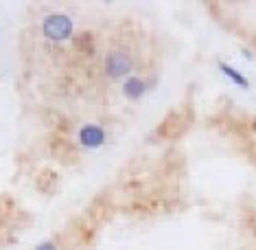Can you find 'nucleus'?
<instances>
[{"mask_svg": "<svg viewBox=\"0 0 256 250\" xmlns=\"http://www.w3.org/2000/svg\"><path fill=\"white\" fill-rule=\"evenodd\" d=\"M101 71L108 79L112 81H123L130 75L136 73V57H134L132 49L127 46H112V49L106 51L101 62Z\"/></svg>", "mask_w": 256, "mask_h": 250, "instance_id": "obj_1", "label": "nucleus"}, {"mask_svg": "<svg viewBox=\"0 0 256 250\" xmlns=\"http://www.w3.org/2000/svg\"><path fill=\"white\" fill-rule=\"evenodd\" d=\"M42 36L48 40V42H55V44L70 42V40L74 38V20H72V16L62 14V11H55V14L44 16Z\"/></svg>", "mask_w": 256, "mask_h": 250, "instance_id": "obj_2", "label": "nucleus"}, {"mask_svg": "<svg viewBox=\"0 0 256 250\" xmlns=\"http://www.w3.org/2000/svg\"><path fill=\"white\" fill-rule=\"evenodd\" d=\"M108 141H110V134L101 123H84L77 130V145L81 149L94 152V149L106 147Z\"/></svg>", "mask_w": 256, "mask_h": 250, "instance_id": "obj_3", "label": "nucleus"}, {"mask_svg": "<svg viewBox=\"0 0 256 250\" xmlns=\"http://www.w3.org/2000/svg\"><path fill=\"white\" fill-rule=\"evenodd\" d=\"M151 90H154V81L142 77V75H138V73H134L127 79L120 81V95H123L127 101H132V103L142 101Z\"/></svg>", "mask_w": 256, "mask_h": 250, "instance_id": "obj_4", "label": "nucleus"}, {"mask_svg": "<svg viewBox=\"0 0 256 250\" xmlns=\"http://www.w3.org/2000/svg\"><path fill=\"white\" fill-rule=\"evenodd\" d=\"M217 68H219V73L224 75L228 81H232L234 86H238V88H243V90H250L252 88V81H250L246 75H243L238 68L234 66H230L228 62H224V60H217Z\"/></svg>", "mask_w": 256, "mask_h": 250, "instance_id": "obj_5", "label": "nucleus"}, {"mask_svg": "<svg viewBox=\"0 0 256 250\" xmlns=\"http://www.w3.org/2000/svg\"><path fill=\"white\" fill-rule=\"evenodd\" d=\"M72 42H74V46H77L79 51H84L88 57H92L96 53V40H94L92 33H74Z\"/></svg>", "mask_w": 256, "mask_h": 250, "instance_id": "obj_6", "label": "nucleus"}, {"mask_svg": "<svg viewBox=\"0 0 256 250\" xmlns=\"http://www.w3.org/2000/svg\"><path fill=\"white\" fill-rule=\"evenodd\" d=\"M33 250H60V243H57L55 239H44V241H40Z\"/></svg>", "mask_w": 256, "mask_h": 250, "instance_id": "obj_7", "label": "nucleus"}]
</instances>
